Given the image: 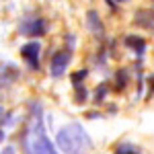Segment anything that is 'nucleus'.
<instances>
[{"label":"nucleus","mask_w":154,"mask_h":154,"mask_svg":"<svg viewBox=\"0 0 154 154\" xmlns=\"http://www.w3.org/2000/svg\"><path fill=\"white\" fill-rule=\"evenodd\" d=\"M125 82H128V72H125V70H119L117 72V88H123Z\"/></svg>","instance_id":"nucleus-11"},{"label":"nucleus","mask_w":154,"mask_h":154,"mask_svg":"<svg viewBox=\"0 0 154 154\" xmlns=\"http://www.w3.org/2000/svg\"><path fill=\"white\" fill-rule=\"evenodd\" d=\"M39 51H41V43L39 41H29L21 48V56H23L33 68H37V58H39Z\"/></svg>","instance_id":"nucleus-5"},{"label":"nucleus","mask_w":154,"mask_h":154,"mask_svg":"<svg viewBox=\"0 0 154 154\" xmlns=\"http://www.w3.org/2000/svg\"><path fill=\"white\" fill-rule=\"evenodd\" d=\"M115 154H138V150L131 144H119L117 148H115Z\"/></svg>","instance_id":"nucleus-9"},{"label":"nucleus","mask_w":154,"mask_h":154,"mask_svg":"<svg viewBox=\"0 0 154 154\" xmlns=\"http://www.w3.org/2000/svg\"><path fill=\"white\" fill-rule=\"evenodd\" d=\"M86 23H88V29L93 31V33H103V23H101V17H99V12L97 11H88L86 14Z\"/></svg>","instance_id":"nucleus-7"},{"label":"nucleus","mask_w":154,"mask_h":154,"mask_svg":"<svg viewBox=\"0 0 154 154\" xmlns=\"http://www.w3.org/2000/svg\"><path fill=\"white\" fill-rule=\"evenodd\" d=\"M0 115H2V107H0Z\"/></svg>","instance_id":"nucleus-15"},{"label":"nucleus","mask_w":154,"mask_h":154,"mask_svg":"<svg viewBox=\"0 0 154 154\" xmlns=\"http://www.w3.org/2000/svg\"><path fill=\"white\" fill-rule=\"evenodd\" d=\"M86 74H88V70H76V72H74V76H72V82L78 84L80 80H84V78H86Z\"/></svg>","instance_id":"nucleus-12"},{"label":"nucleus","mask_w":154,"mask_h":154,"mask_svg":"<svg viewBox=\"0 0 154 154\" xmlns=\"http://www.w3.org/2000/svg\"><path fill=\"white\" fill-rule=\"evenodd\" d=\"M136 25L144 29H154V12L152 11H138L136 14Z\"/></svg>","instance_id":"nucleus-6"},{"label":"nucleus","mask_w":154,"mask_h":154,"mask_svg":"<svg viewBox=\"0 0 154 154\" xmlns=\"http://www.w3.org/2000/svg\"><path fill=\"white\" fill-rule=\"evenodd\" d=\"M2 140H4V131H0V142H2Z\"/></svg>","instance_id":"nucleus-14"},{"label":"nucleus","mask_w":154,"mask_h":154,"mask_svg":"<svg viewBox=\"0 0 154 154\" xmlns=\"http://www.w3.org/2000/svg\"><path fill=\"white\" fill-rule=\"evenodd\" d=\"M68 64H70V51H58V54H54V58L49 62V72H51V76H54V78H60V76L66 72Z\"/></svg>","instance_id":"nucleus-2"},{"label":"nucleus","mask_w":154,"mask_h":154,"mask_svg":"<svg viewBox=\"0 0 154 154\" xmlns=\"http://www.w3.org/2000/svg\"><path fill=\"white\" fill-rule=\"evenodd\" d=\"M2 154H14V148L8 146V148H4V152H2Z\"/></svg>","instance_id":"nucleus-13"},{"label":"nucleus","mask_w":154,"mask_h":154,"mask_svg":"<svg viewBox=\"0 0 154 154\" xmlns=\"http://www.w3.org/2000/svg\"><path fill=\"white\" fill-rule=\"evenodd\" d=\"M107 95V84H101V86H97V93H95V101L97 103H101Z\"/></svg>","instance_id":"nucleus-10"},{"label":"nucleus","mask_w":154,"mask_h":154,"mask_svg":"<svg viewBox=\"0 0 154 154\" xmlns=\"http://www.w3.org/2000/svg\"><path fill=\"white\" fill-rule=\"evenodd\" d=\"M21 33L39 37V35H43V33H48V23L43 19H31V21L21 25Z\"/></svg>","instance_id":"nucleus-4"},{"label":"nucleus","mask_w":154,"mask_h":154,"mask_svg":"<svg viewBox=\"0 0 154 154\" xmlns=\"http://www.w3.org/2000/svg\"><path fill=\"white\" fill-rule=\"evenodd\" d=\"M58 148L64 154H84L91 150V138L86 136V131L82 130V125L78 123H70L68 128L58 131Z\"/></svg>","instance_id":"nucleus-1"},{"label":"nucleus","mask_w":154,"mask_h":154,"mask_svg":"<svg viewBox=\"0 0 154 154\" xmlns=\"http://www.w3.org/2000/svg\"><path fill=\"white\" fill-rule=\"evenodd\" d=\"M119 2H128V0H119Z\"/></svg>","instance_id":"nucleus-16"},{"label":"nucleus","mask_w":154,"mask_h":154,"mask_svg":"<svg viewBox=\"0 0 154 154\" xmlns=\"http://www.w3.org/2000/svg\"><path fill=\"white\" fill-rule=\"evenodd\" d=\"M125 43H128V48L136 49L138 54H142L144 49H146V41H144L142 37H136V35H130L128 39H125Z\"/></svg>","instance_id":"nucleus-8"},{"label":"nucleus","mask_w":154,"mask_h":154,"mask_svg":"<svg viewBox=\"0 0 154 154\" xmlns=\"http://www.w3.org/2000/svg\"><path fill=\"white\" fill-rule=\"evenodd\" d=\"M33 154H58L43 131H33Z\"/></svg>","instance_id":"nucleus-3"}]
</instances>
